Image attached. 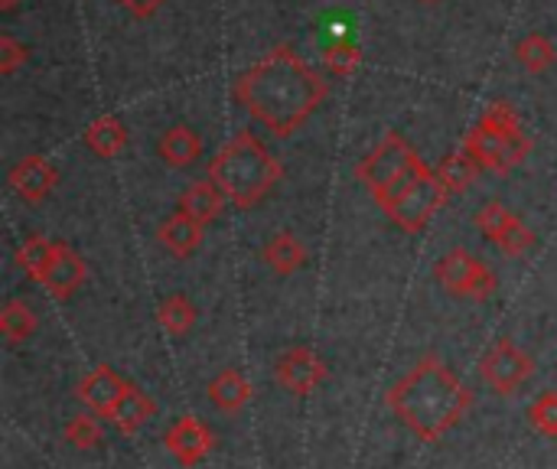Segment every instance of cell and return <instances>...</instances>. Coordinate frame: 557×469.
I'll use <instances>...</instances> for the list:
<instances>
[{
	"instance_id": "1",
	"label": "cell",
	"mask_w": 557,
	"mask_h": 469,
	"mask_svg": "<svg viewBox=\"0 0 557 469\" xmlns=\"http://www.w3.org/2000/svg\"><path fill=\"white\" fill-rule=\"evenodd\" d=\"M326 95V78L287 46L271 49L232 85V98L277 140L297 134Z\"/></svg>"
},
{
	"instance_id": "2",
	"label": "cell",
	"mask_w": 557,
	"mask_h": 469,
	"mask_svg": "<svg viewBox=\"0 0 557 469\" xmlns=\"http://www.w3.org/2000/svg\"><path fill=\"white\" fill-rule=\"evenodd\" d=\"M385 405L414 437L437 444L463 421L473 395L441 356L428 353L388 388Z\"/></svg>"
},
{
	"instance_id": "3",
	"label": "cell",
	"mask_w": 557,
	"mask_h": 469,
	"mask_svg": "<svg viewBox=\"0 0 557 469\" xmlns=\"http://www.w3.org/2000/svg\"><path fill=\"white\" fill-rule=\"evenodd\" d=\"M284 166L255 131H235L209 163V180L235 209H255L281 183Z\"/></svg>"
},
{
	"instance_id": "4",
	"label": "cell",
	"mask_w": 557,
	"mask_h": 469,
	"mask_svg": "<svg viewBox=\"0 0 557 469\" xmlns=\"http://www.w3.org/2000/svg\"><path fill=\"white\" fill-rule=\"evenodd\" d=\"M463 153H470L480 170L506 176L529 160L532 137L525 134L522 118L509 101H493L486 114L463 134Z\"/></svg>"
},
{
	"instance_id": "5",
	"label": "cell",
	"mask_w": 557,
	"mask_h": 469,
	"mask_svg": "<svg viewBox=\"0 0 557 469\" xmlns=\"http://www.w3.org/2000/svg\"><path fill=\"white\" fill-rule=\"evenodd\" d=\"M431 166L424 163V157L408 144V137H401L398 131H388L372 150L369 157H362L356 163V180L372 193V199L379 202V209L385 212L392 202H398Z\"/></svg>"
},
{
	"instance_id": "6",
	"label": "cell",
	"mask_w": 557,
	"mask_h": 469,
	"mask_svg": "<svg viewBox=\"0 0 557 469\" xmlns=\"http://www.w3.org/2000/svg\"><path fill=\"white\" fill-rule=\"evenodd\" d=\"M434 281L447 294L470 297V300H490L499 287L496 274L480 258H473L467 248H450L447 255H441L434 264Z\"/></svg>"
},
{
	"instance_id": "7",
	"label": "cell",
	"mask_w": 557,
	"mask_h": 469,
	"mask_svg": "<svg viewBox=\"0 0 557 469\" xmlns=\"http://www.w3.org/2000/svg\"><path fill=\"white\" fill-rule=\"evenodd\" d=\"M447 186L441 183V176H437V170H428L398 202H392L388 209H385V215L401 229V232H408V235H418V232H424L428 225H431V219L444 209V202H447Z\"/></svg>"
},
{
	"instance_id": "8",
	"label": "cell",
	"mask_w": 557,
	"mask_h": 469,
	"mask_svg": "<svg viewBox=\"0 0 557 469\" xmlns=\"http://www.w3.org/2000/svg\"><path fill=\"white\" fill-rule=\"evenodd\" d=\"M480 375L496 395H516L535 375V359L525 349H519L512 340H499L480 359Z\"/></svg>"
},
{
	"instance_id": "9",
	"label": "cell",
	"mask_w": 557,
	"mask_h": 469,
	"mask_svg": "<svg viewBox=\"0 0 557 469\" xmlns=\"http://www.w3.org/2000/svg\"><path fill=\"white\" fill-rule=\"evenodd\" d=\"M326 362L320 353H313L310 346H297V349H287L277 356V366H274V375H277V385L287 392V395H310L317 392L323 382H326Z\"/></svg>"
},
{
	"instance_id": "10",
	"label": "cell",
	"mask_w": 557,
	"mask_h": 469,
	"mask_svg": "<svg viewBox=\"0 0 557 469\" xmlns=\"http://www.w3.org/2000/svg\"><path fill=\"white\" fill-rule=\"evenodd\" d=\"M85 261L82 255L69 245V242H55L52 245V258L46 264V271L39 274V287L52 297V300H69L82 284H85Z\"/></svg>"
},
{
	"instance_id": "11",
	"label": "cell",
	"mask_w": 557,
	"mask_h": 469,
	"mask_svg": "<svg viewBox=\"0 0 557 469\" xmlns=\"http://www.w3.org/2000/svg\"><path fill=\"white\" fill-rule=\"evenodd\" d=\"M163 447L170 451V457L180 467H199L212 451V431L199 418L186 415V418L170 424V431L163 434Z\"/></svg>"
},
{
	"instance_id": "12",
	"label": "cell",
	"mask_w": 557,
	"mask_h": 469,
	"mask_svg": "<svg viewBox=\"0 0 557 469\" xmlns=\"http://www.w3.org/2000/svg\"><path fill=\"white\" fill-rule=\"evenodd\" d=\"M7 183H10V189H13L23 202L36 206V202H42V199L55 189V183H59V170H55L46 157L29 153V157L16 160V163L10 166Z\"/></svg>"
},
{
	"instance_id": "13",
	"label": "cell",
	"mask_w": 557,
	"mask_h": 469,
	"mask_svg": "<svg viewBox=\"0 0 557 469\" xmlns=\"http://www.w3.org/2000/svg\"><path fill=\"white\" fill-rule=\"evenodd\" d=\"M127 392V382L111 369V366H98L95 372H88L82 379V385L75 388V398L98 418H111L114 405L121 402V395Z\"/></svg>"
},
{
	"instance_id": "14",
	"label": "cell",
	"mask_w": 557,
	"mask_h": 469,
	"mask_svg": "<svg viewBox=\"0 0 557 469\" xmlns=\"http://www.w3.org/2000/svg\"><path fill=\"white\" fill-rule=\"evenodd\" d=\"M157 153H160V160H163L166 166H173V170H189V166H196L199 157H202V137H199L193 127H186V124H173V127L160 137Z\"/></svg>"
},
{
	"instance_id": "15",
	"label": "cell",
	"mask_w": 557,
	"mask_h": 469,
	"mask_svg": "<svg viewBox=\"0 0 557 469\" xmlns=\"http://www.w3.org/2000/svg\"><path fill=\"white\" fill-rule=\"evenodd\" d=\"M225 202H228V199L222 196V189H219L212 180H199V183H193V186L183 189V196H180V212L189 215L193 222H199V225L206 229V225H212V222L222 215Z\"/></svg>"
},
{
	"instance_id": "16",
	"label": "cell",
	"mask_w": 557,
	"mask_h": 469,
	"mask_svg": "<svg viewBox=\"0 0 557 469\" xmlns=\"http://www.w3.org/2000/svg\"><path fill=\"white\" fill-rule=\"evenodd\" d=\"M153 415H157L153 398H150L147 392H140L137 385H127V392L121 395V402L114 405V411H111L108 421H111L124 437H131V434L144 431V428L153 421Z\"/></svg>"
},
{
	"instance_id": "17",
	"label": "cell",
	"mask_w": 557,
	"mask_h": 469,
	"mask_svg": "<svg viewBox=\"0 0 557 469\" xmlns=\"http://www.w3.org/2000/svg\"><path fill=\"white\" fill-rule=\"evenodd\" d=\"M202 225L199 222H193L189 215H183L180 209L160 225V232H157V238H160V245L173 255V258H180V261H186V258H193L196 255V248L202 245Z\"/></svg>"
},
{
	"instance_id": "18",
	"label": "cell",
	"mask_w": 557,
	"mask_h": 469,
	"mask_svg": "<svg viewBox=\"0 0 557 469\" xmlns=\"http://www.w3.org/2000/svg\"><path fill=\"white\" fill-rule=\"evenodd\" d=\"M261 258H264V264L274 274L290 277V274H297L307 264V248H304V242L294 232H274L268 238V245L261 248Z\"/></svg>"
},
{
	"instance_id": "19",
	"label": "cell",
	"mask_w": 557,
	"mask_h": 469,
	"mask_svg": "<svg viewBox=\"0 0 557 469\" xmlns=\"http://www.w3.org/2000/svg\"><path fill=\"white\" fill-rule=\"evenodd\" d=\"M82 140H85V147H88L95 157L111 160V157H117V153L127 147V127H124V121H121V118H114V114H101V118H95V121L85 127Z\"/></svg>"
},
{
	"instance_id": "20",
	"label": "cell",
	"mask_w": 557,
	"mask_h": 469,
	"mask_svg": "<svg viewBox=\"0 0 557 469\" xmlns=\"http://www.w3.org/2000/svg\"><path fill=\"white\" fill-rule=\"evenodd\" d=\"M209 402L225 415H238L251 402V382L238 369H225L209 382Z\"/></svg>"
},
{
	"instance_id": "21",
	"label": "cell",
	"mask_w": 557,
	"mask_h": 469,
	"mask_svg": "<svg viewBox=\"0 0 557 469\" xmlns=\"http://www.w3.org/2000/svg\"><path fill=\"white\" fill-rule=\"evenodd\" d=\"M196 320H199V310H196V304H193L186 294H170V297L160 304V310H157V323H160L163 333H170L173 340L189 336L193 326H196Z\"/></svg>"
},
{
	"instance_id": "22",
	"label": "cell",
	"mask_w": 557,
	"mask_h": 469,
	"mask_svg": "<svg viewBox=\"0 0 557 469\" xmlns=\"http://www.w3.org/2000/svg\"><path fill=\"white\" fill-rule=\"evenodd\" d=\"M39 330V317L26 300H7L0 310V333L10 346H20L26 340H33V333Z\"/></svg>"
},
{
	"instance_id": "23",
	"label": "cell",
	"mask_w": 557,
	"mask_h": 469,
	"mask_svg": "<svg viewBox=\"0 0 557 469\" xmlns=\"http://www.w3.org/2000/svg\"><path fill=\"white\" fill-rule=\"evenodd\" d=\"M516 59H519V65L525 72L542 75V72H548L557 62V49L545 33H525L519 39V46H516Z\"/></svg>"
},
{
	"instance_id": "24",
	"label": "cell",
	"mask_w": 557,
	"mask_h": 469,
	"mask_svg": "<svg viewBox=\"0 0 557 469\" xmlns=\"http://www.w3.org/2000/svg\"><path fill=\"white\" fill-rule=\"evenodd\" d=\"M437 176H441V183L447 186V193L454 196V193H467V189L480 180V166H476V160H473L470 153L457 150V153H447V157L441 160Z\"/></svg>"
},
{
	"instance_id": "25",
	"label": "cell",
	"mask_w": 557,
	"mask_h": 469,
	"mask_svg": "<svg viewBox=\"0 0 557 469\" xmlns=\"http://www.w3.org/2000/svg\"><path fill=\"white\" fill-rule=\"evenodd\" d=\"M52 245H55V242H49L46 235H29V238L16 248V264H20V271H26V277L39 281V274L46 271V264H49V258H52Z\"/></svg>"
},
{
	"instance_id": "26",
	"label": "cell",
	"mask_w": 557,
	"mask_h": 469,
	"mask_svg": "<svg viewBox=\"0 0 557 469\" xmlns=\"http://www.w3.org/2000/svg\"><path fill=\"white\" fill-rule=\"evenodd\" d=\"M65 444H72L75 451H95L104 437V428L98 421V415H75L69 424H65Z\"/></svg>"
},
{
	"instance_id": "27",
	"label": "cell",
	"mask_w": 557,
	"mask_h": 469,
	"mask_svg": "<svg viewBox=\"0 0 557 469\" xmlns=\"http://www.w3.org/2000/svg\"><path fill=\"white\" fill-rule=\"evenodd\" d=\"M323 59H326V72L336 75V78H349V75L362 65V52H359V46L349 42V39L333 42V46L323 52Z\"/></svg>"
},
{
	"instance_id": "28",
	"label": "cell",
	"mask_w": 557,
	"mask_h": 469,
	"mask_svg": "<svg viewBox=\"0 0 557 469\" xmlns=\"http://www.w3.org/2000/svg\"><path fill=\"white\" fill-rule=\"evenodd\" d=\"M512 222H516V212L506 209L503 202H486V206L476 212V229H480L483 238L493 242V245L499 242V235H503Z\"/></svg>"
},
{
	"instance_id": "29",
	"label": "cell",
	"mask_w": 557,
	"mask_h": 469,
	"mask_svg": "<svg viewBox=\"0 0 557 469\" xmlns=\"http://www.w3.org/2000/svg\"><path fill=\"white\" fill-rule=\"evenodd\" d=\"M529 421L542 437H557V392H545L529 405Z\"/></svg>"
},
{
	"instance_id": "30",
	"label": "cell",
	"mask_w": 557,
	"mask_h": 469,
	"mask_svg": "<svg viewBox=\"0 0 557 469\" xmlns=\"http://www.w3.org/2000/svg\"><path fill=\"white\" fill-rule=\"evenodd\" d=\"M535 245V232L516 215V222L499 235V242H496V248L503 251V255H509V258H519V255H525L529 248Z\"/></svg>"
},
{
	"instance_id": "31",
	"label": "cell",
	"mask_w": 557,
	"mask_h": 469,
	"mask_svg": "<svg viewBox=\"0 0 557 469\" xmlns=\"http://www.w3.org/2000/svg\"><path fill=\"white\" fill-rule=\"evenodd\" d=\"M26 59H29V49L16 36L0 33V75H13L20 65H26Z\"/></svg>"
},
{
	"instance_id": "32",
	"label": "cell",
	"mask_w": 557,
	"mask_h": 469,
	"mask_svg": "<svg viewBox=\"0 0 557 469\" xmlns=\"http://www.w3.org/2000/svg\"><path fill=\"white\" fill-rule=\"evenodd\" d=\"M163 3H166V0H117V7L127 10L134 20H150Z\"/></svg>"
},
{
	"instance_id": "33",
	"label": "cell",
	"mask_w": 557,
	"mask_h": 469,
	"mask_svg": "<svg viewBox=\"0 0 557 469\" xmlns=\"http://www.w3.org/2000/svg\"><path fill=\"white\" fill-rule=\"evenodd\" d=\"M16 3H20V0H0V10H13Z\"/></svg>"
}]
</instances>
